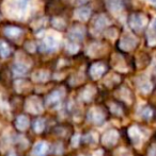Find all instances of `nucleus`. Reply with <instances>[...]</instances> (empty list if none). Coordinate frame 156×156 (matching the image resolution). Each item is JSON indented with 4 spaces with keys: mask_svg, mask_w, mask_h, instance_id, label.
Returning a JSON list of instances; mask_svg holds the SVG:
<instances>
[{
    "mask_svg": "<svg viewBox=\"0 0 156 156\" xmlns=\"http://www.w3.org/2000/svg\"><path fill=\"white\" fill-rule=\"evenodd\" d=\"M150 21V17L141 12H134L128 17V25L135 34L143 33L146 30Z\"/></svg>",
    "mask_w": 156,
    "mask_h": 156,
    "instance_id": "nucleus-1",
    "label": "nucleus"
},
{
    "mask_svg": "<svg viewBox=\"0 0 156 156\" xmlns=\"http://www.w3.org/2000/svg\"><path fill=\"white\" fill-rule=\"evenodd\" d=\"M64 89L59 88L48 94L47 98H46V105H47V107L52 109L59 108L61 106V101H62L63 97H64Z\"/></svg>",
    "mask_w": 156,
    "mask_h": 156,
    "instance_id": "nucleus-2",
    "label": "nucleus"
},
{
    "mask_svg": "<svg viewBox=\"0 0 156 156\" xmlns=\"http://www.w3.org/2000/svg\"><path fill=\"white\" fill-rule=\"evenodd\" d=\"M137 46H138V41L136 39V37H134L133 35H131V34L123 35V37L118 43L119 49L122 50L123 52L131 51V50L136 49Z\"/></svg>",
    "mask_w": 156,
    "mask_h": 156,
    "instance_id": "nucleus-3",
    "label": "nucleus"
},
{
    "mask_svg": "<svg viewBox=\"0 0 156 156\" xmlns=\"http://www.w3.org/2000/svg\"><path fill=\"white\" fill-rule=\"evenodd\" d=\"M25 108L28 113L34 114V115H38V114L43 113V111H44V107H43V104H42L41 99L36 96L30 97V98L27 99L26 104H25Z\"/></svg>",
    "mask_w": 156,
    "mask_h": 156,
    "instance_id": "nucleus-4",
    "label": "nucleus"
},
{
    "mask_svg": "<svg viewBox=\"0 0 156 156\" xmlns=\"http://www.w3.org/2000/svg\"><path fill=\"white\" fill-rule=\"evenodd\" d=\"M107 71V65L103 62L93 63L89 68V74L93 80H98Z\"/></svg>",
    "mask_w": 156,
    "mask_h": 156,
    "instance_id": "nucleus-5",
    "label": "nucleus"
},
{
    "mask_svg": "<svg viewBox=\"0 0 156 156\" xmlns=\"http://www.w3.org/2000/svg\"><path fill=\"white\" fill-rule=\"evenodd\" d=\"M88 120L95 125H101L105 121V115L100 107H92L88 112Z\"/></svg>",
    "mask_w": 156,
    "mask_h": 156,
    "instance_id": "nucleus-6",
    "label": "nucleus"
},
{
    "mask_svg": "<svg viewBox=\"0 0 156 156\" xmlns=\"http://www.w3.org/2000/svg\"><path fill=\"white\" fill-rule=\"evenodd\" d=\"M27 8V0H13L9 4L11 13L14 14V16H21L24 14Z\"/></svg>",
    "mask_w": 156,
    "mask_h": 156,
    "instance_id": "nucleus-7",
    "label": "nucleus"
},
{
    "mask_svg": "<svg viewBox=\"0 0 156 156\" xmlns=\"http://www.w3.org/2000/svg\"><path fill=\"white\" fill-rule=\"evenodd\" d=\"M85 28H83L82 25L80 23H76L74 25L73 27L71 28L69 32V37L71 39V41L75 43V41H82L83 36H85Z\"/></svg>",
    "mask_w": 156,
    "mask_h": 156,
    "instance_id": "nucleus-8",
    "label": "nucleus"
},
{
    "mask_svg": "<svg viewBox=\"0 0 156 156\" xmlns=\"http://www.w3.org/2000/svg\"><path fill=\"white\" fill-rule=\"evenodd\" d=\"M119 140V133L117 129H109L106 133H104L102 137V142L106 147H113Z\"/></svg>",
    "mask_w": 156,
    "mask_h": 156,
    "instance_id": "nucleus-9",
    "label": "nucleus"
},
{
    "mask_svg": "<svg viewBox=\"0 0 156 156\" xmlns=\"http://www.w3.org/2000/svg\"><path fill=\"white\" fill-rule=\"evenodd\" d=\"M49 151V146L45 141H39L32 149V156H46Z\"/></svg>",
    "mask_w": 156,
    "mask_h": 156,
    "instance_id": "nucleus-10",
    "label": "nucleus"
},
{
    "mask_svg": "<svg viewBox=\"0 0 156 156\" xmlns=\"http://www.w3.org/2000/svg\"><path fill=\"white\" fill-rule=\"evenodd\" d=\"M56 48H57V41H56V39L51 36L45 37V39H44L41 44V50L44 52H51V51H54Z\"/></svg>",
    "mask_w": 156,
    "mask_h": 156,
    "instance_id": "nucleus-11",
    "label": "nucleus"
},
{
    "mask_svg": "<svg viewBox=\"0 0 156 156\" xmlns=\"http://www.w3.org/2000/svg\"><path fill=\"white\" fill-rule=\"evenodd\" d=\"M128 135L131 137V141L135 146H139L141 144V140H142V134L140 132V129H138L136 125H133V126L129 127L128 129Z\"/></svg>",
    "mask_w": 156,
    "mask_h": 156,
    "instance_id": "nucleus-12",
    "label": "nucleus"
},
{
    "mask_svg": "<svg viewBox=\"0 0 156 156\" xmlns=\"http://www.w3.org/2000/svg\"><path fill=\"white\" fill-rule=\"evenodd\" d=\"M75 16L77 17L80 21H88L91 17V10L89 8H86V6H79L78 9H76L75 11Z\"/></svg>",
    "mask_w": 156,
    "mask_h": 156,
    "instance_id": "nucleus-13",
    "label": "nucleus"
},
{
    "mask_svg": "<svg viewBox=\"0 0 156 156\" xmlns=\"http://www.w3.org/2000/svg\"><path fill=\"white\" fill-rule=\"evenodd\" d=\"M106 6L112 13H118L123 9V0H106Z\"/></svg>",
    "mask_w": 156,
    "mask_h": 156,
    "instance_id": "nucleus-14",
    "label": "nucleus"
},
{
    "mask_svg": "<svg viewBox=\"0 0 156 156\" xmlns=\"http://www.w3.org/2000/svg\"><path fill=\"white\" fill-rule=\"evenodd\" d=\"M109 21L110 20H109V18L107 16H105V15H100V16H97V18L94 20L93 27H94V29L101 31V30L105 29V28L107 27V23H108Z\"/></svg>",
    "mask_w": 156,
    "mask_h": 156,
    "instance_id": "nucleus-15",
    "label": "nucleus"
},
{
    "mask_svg": "<svg viewBox=\"0 0 156 156\" xmlns=\"http://www.w3.org/2000/svg\"><path fill=\"white\" fill-rule=\"evenodd\" d=\"M49 76H50L49 72L46 71V70H38V71H36L32 74V80H33L34 82L43 83L49 80Z\"/></svg>",
    "mask_w": 156,
    "mask_h": 156,
    "instance_id": "nucleus-16",
    "label": "nucleus"
},
{
    "mask_svg": "<svg viewBox=\"0 0 156 156\" xmlns=\"http://www.w3.org/2000/svg\"><path fill=\"white\" fill-rule=\"evenodd\" d=\"M95 93H96L95 87L92 86V85H89V86H87L82 91H81L80 97H81V99H82L83 101H87V102H89V101H91L92 99H93Z\"/></svg>",
    "mask_w": 156,
    "mask_h": 156,
    "instance_id": "nucleus-17",
    "label": "nucleus"
},
{
    "mask_svg": "<svg viewBox=\"0 0 156 156\" xmlns=\"http://www.w3.org/2000/svg\"><path fill=\"white\" fill-rule=\"evenodd\" d=\"M15 126L19 131H25L29 126V119H28L27 116L21 115L16 118V121H15Z\"/></svg>",
    "mask_w": 156,
    "mask_h": 156,
    "instance_id": "nucleus-18",
    "label": "nucleus"
},
{
    "mask_svg": "<svg viewBox=\"0 0 156 156\" xmlns=\"http://www.w3.org/2000/svg\"><path fill=\"white\" fill-rule=\"evenodd\" d=\"M4 33H6V35L9 37V38L17 39L21 34H23V31H21V29H19L18 27H12V26H11V27L6 28Z\"/></svg>",
    "mask_w": 156,
    "mask_h": 156,
    "instance_id": "nucleus-19",
    "label": "nucleus"
},
{
    "mask_svg": "<svg viewBox=\"0 0 156 156\" xmlns=\"http://www.w3.org/2000/svg\"><path fill=\"white\" fill-rule=\"evenodd\" d=\"M28 69H29V66L26 65V64L23 62H18L13 66V72H14V74H16V76H24V74L27 73Z\"/></svg>",
    "mask_w": 156,
    "mask_h": 156,
    "instance_id": "nucleus-20",
    "label": "nucleus"
},
{
    "mask_svg": "<svg viewBox=\"0 0 156 156\" xmlns=\"http://www.w3.org/2000/svg\"><path fill=\"white\" fill-rule=\"evenodd\" d=\"M138 88L143 94H149L152 90V84H151L150 81L146 80V79H140L139 83H138Z\"/></svg>",
    "mask_w": 156,
    "mask_h": 156,
    "instance_id": "nucleus-21",
    "label": "nucleus"
},
{
    "mask_svg": "<svg viewBox=\"0 0 156 156\" xmlns=\"http://www.w3.org/2000/svg\"><path fill=\"white\" fill-rule=\"evenodd\" d=\"M51 25H52V27H54L55 29L60 30V31H61V30H63L65 27H67V21H65L62 17L56 16L55 18H52Z\"/></svg>",
    "mask_w": 156,
    "mask_h": 156,
    "instance_id": "nucleus-22",
    "label": "nucleus"
},
{
    "mask_svg": "<svg viewBox=\"0 0 156 156\" xmlns=\"http://www.w3.org/2000/svg\"><path fill=\"white\" fill-rule=\"evenodd\" d=\"M11 53V48L6 41H3L2 39H0V56L3 58H8Z\"/></svg>",
    "mask_w": 156,
    "mask_h": 156,
    "instance_id": "nucleus-23",
    "label": "nucleus"
},
{
    "mask_svg": "<svg viewBox=\"0 0 156 156\" xmlns=\"http://www.w3.org/2000/svg\"><path fill=\"white\" fill-rule=\"evenodd\" d=\"M119 94H121L120 98L122 99L123 101H125V102H127V103H131V91H129L128 89H127V88H121L120 90H119Z\"/></svg>",
    "mask_w": 156,
    "mask_h": 156,
    "instance_id": "nucleus-24",
    "label": "nucleus"
},
{
    "mask_svg": "<svg viewBox=\"0 0 156 156\" xmlns=\"http://www.w3.org/2000/svg\"><path fill=\"white\" fill-rule=\"evenodd\" d=\"M44 127H45V121H44V119L40 118V119H36V121H34L33 129L36 133H42L43 129H44Z\"/></svg>",
    "mask_w": 156,
    "mask_h": 156,
    "instance_id": "nucleus-25",
    "label": "nucleus"
},
{
    "mask_svg": "<svg viewBox=\"0 0 156 156\" xmlns=\"http://www.w3.org/2000/svg\"><path fill=\"white\" fill-rule=\"evenodd\" d=\"M152 115H153V112L150 107H143V108L140 111V116H141L143 119H146V120L151 119Z\"/></svg>",
    "mask_w": 156,
    "mask_h": 156,
    "instance_id": "nucleus-26",
    "label": "nucleus"
},
{
    "mask_svg": "<svg viewBox=\"0 0 156 156\" xmlns=\"http://www.w3.org/2000/svg\"><path fill=\"white\" fill-rule=\"evenodd\" d=\"M113 156H133L131 152L125 148H119L115 151Z\"/></svg>",
    "mask_w": 156,
    "mask_h": 156,
    "instance_id": "nucleus-27",
    "label": "nucleus"
},
{
    "mask_svg": "<svg viewBox=\"0 0 156 156\" xmlns=\"http://www.w3.org/2000/svg\"><path fill=\"white\" fill-rule=\"evenodd\" d=\"M83 140H85L86 142H89V144H94V142L97 141V138H96V135L94 133H90L85 136Z\"/></svg>",
    "mask_w": 156,
    "mask_h": 156,
    "instance_id": "nucleus-28",
    "label": "nucleus"
},
{
    "mask_svg": "<svg viewBox=\"0 0 156 156\" xmlns=\"http://www.w3.org/2000/svg\"><path fill=\"white\" fill-rule=\"evenodd\" d=\"M148 45L150 47H153V46H156V35L153 33V31H150L148 35Z\"/></svg>",
    "mask_w": 156,
    "mask_h": 156,
    "instance_id": "nucleus-29",
    "label": "nucleus"
},
{
    "mask_svg": "<svg viewBox=\"0 0 156 156\" xmlns=\"http://www.w3.org/2000/svg\"><path fill=\"white\" fill-rule=\"evenodd\" d=\"M110 111L112 112L113 114H116V115H118V116H121L122 115V113H123V111H122V108H121L119 105L117 104H113V103H110Z\"/></svg>",
    "mask_w": 156,
    "mask_h": 156,
    "instance_id": "nucleus-30",
    "label": "nucleus"
},
{
    "mask_svg": "<svg viewBox=\"0 0 156 156\" xmlns=\"http://www.w3.org/2000/svg\"><path fill=\"white\" fill-rule=\"evenodd\" d=\"M79 141H80V135H79V134H75V135L72 137V140H71L72 146H73L74 148H77Z\"/></svg>",
    "mask_w": 156,
    "mask_h": 156,
    "instance_id": "nucleus-31",
    "label": "nucleus"
},
{
    "mask_svg": "<svg viewBox=\"0 0 156 156\" xmlns=\"http://www.w3.org/2000/svg\"><path fill=\"white\" fill-rule=\"evenodd\" d=\"M103 153H104V152H103V150H97L93 154V156H103Z\"/></svg>",
    "mask_w": 156,
    "mask_h": 156,
    "instance_id": "nucleus-32",
    "label": "nucleus"
},
{
    "mask_svg": "<svg viewBox=\"0 0 156 156\" xmlns=\"http://www.w3.org/2000/svg\"><path fill=\"white\" fill-rule=\"evenodd\" d=\"M88 1H89V0H76V3L77 4H85V3H87Z\"/></svg>",
    "mask_w": 156,
    "mask_h": 156,
    "instance_id": "nucleus-33",
    "label": "nucleus"
},
{
    "mask_svg": "<svg viewBox=\"0 0 156 156\" xmlns=\"http://www.w3.org/2000/svg\"><path fill=\"white\" fill-rule=\"evenodd\" d=\"M8 156H17V155L15 154V152H13V151H12V152L9 153V155H8Z\"/></svg>",
    "mask_w": 156,
    "mask_h": 156,
    "instance_id": "nucleus-34",
    "label": "nucleus"
},
{
    "mask_svg": "<svg viewBox=\"0 0 156 156\" xmlns=\"http://www.w3.org/2000/svg\"><path fill=\"white\" fill-rule=\"evenodd\" d=\"M151 1H153V2H156V0H151Z\"/></svg>",
    "mask_w": 156,
    "mask_h": 156,
    "instance_id": "nucleus-35",
    "label": "nucleus"
},
{
    "mask_svg": "<svg viewBox=\"0 0 156 156\" xmlns=\"http://www.w3.org/2000/svg\"><path fill=\"white\" fill-rule=\"evenodd\" d=\"M155 28H156V20H155Z\"/></svg>",
    "mask_w": 156,
    "mask_h": 156,
    "instance_id": "nucleus-36",
    "label": "nucleus"
},
{
    "mask_svg": "<svg viewBox=\"0 0 156 156\" xmlns=\"http://www.w3.org/2000/svg\"><path fill=\"white\" fill-rule=\"evenodd\" d=\"M78 156H86V155H78Z\"/></svg>",
    "mask_w": 156,
    "mask_h": 156,
    "instance_id": "nucleus-37",
    "label": "nucleus"
}]
</instances>
